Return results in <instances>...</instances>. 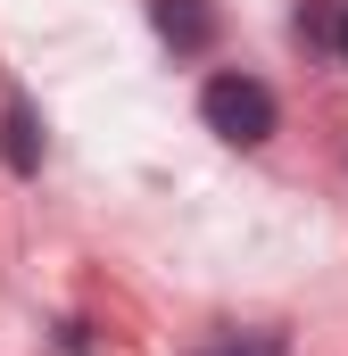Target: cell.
<instances>
[{"instance_id":"1","label":"cell","mask_w":348,"mask_h":356,"mask_svg":"<svg viewBox=\"0 0 348 356\" xmlns=\"http://www.w3.org/2000/svg\"><path fill=\"white\" fill-rule=\"evenodd\" d=\"M199 116H207V133L232 141V149L274 141V91H265L258 75H216V83L199 91Z\"/></svg>"},{"instance_id":"4","label":"cell","mask_w":348,"mask_h":356,"mask_svg":"<svg viewBox=\"0 0 348 356\" xmlns=\"http://www.w3.org/2000/svg\"><path fill=\"white\" fill-rule=\"evenodd\" d=\"M199 356H282V332H232V340H216V348H199Z\"/></svg>"},{"instance_id":"3","label":"cell","mask_w":348,"mask_h":356,"mask_svg":"<svg viewBox=\"0 0 348 356\" xmlns=\"http://www.w3.org/2000/svg\"><path fill=\"white\" fill-rule=\"evenodd\" d=\"M0 158H8L17 175H33V166H42V133H33V108H25V99L0 116Z\"/></svg>"},{"instance_id":"5","label":"cell","mask_w":348,"mask_h":356,"mask_svg":"<svg viewBox=\"0 0 348 356\" xmlns=\"http://www.w3.org/2000/svg\"><path fill=\"white\" fill-rule=\"evenodd\" d=\"M332 42H340V58H348V0H340V25H332Z\"/></svg>"},{"instance_id":"2","label":"cell","mask_w":348,"mask_h":356,"mask_svg":"<svg viewBox=\"0 0 348 356\" xmlns=\"http://www.w3.org/2000/svg\"><path fill=\"white\" fill-rule=\"evenodd\" d=\"M150 17H158V33H166L182 58L216 42V17H207V0H150Z\"/></svg>"}]
</instances>
